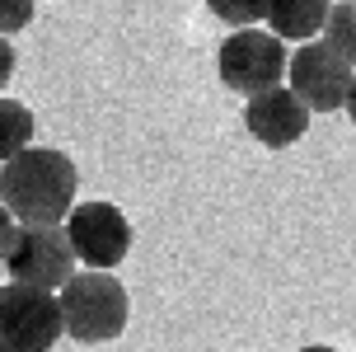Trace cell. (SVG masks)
<instances>
[{
  "mask_svg": "<svg viewBox=\"0 0 356 352\" xmlns=\"http://www.w3.org/2000/svg\"><path fill=\"white\" fill-rule=\"evenodd\" d=\"M80 193L75 160L56 146H29L24 155L0 164V197L19 226H66Z\"/></svg>",
  "mask_w": 356,
  "mask_h": 352,
  "instance_id": "6da1fadb",
  "label": "cell"
},
{
  "mask_svg": "<svg viewBox=\"0 0 356 352\" xmlns=\"http://www.w3.org/2000/svg\"><path fill=\"white\" fill-rule=\"evenodd\" d=\"M56 305H61V329L85 348L113 343L131 319V296L113 273H75L56 291Z\"/></svg>",
  "mask_w": 356,
  "mask_h": 352,
  "instance_id": "7a4b0ae2",
  "label": "cell"
},
{
  "mask_svg": "<svg viewBox=\"0 0 356 352\" xmlns=\"http://www.w3.org/2000/svg\"><path fill=\"white\" fill-rule=\"evenodd\" d=\"M61 334V305L52 291L24 282L0 286V352H52Z\"/></svg>",
  "mask_w": 356,
  "mask_h": 352,
  "instance_id": "3957f363",
  "label": "cell"
},
{
  "mask_svg": "<svg viewBox=\"0 0 356 352\" xmlns=\"http://www.w3.org/2000/svg\"><path fill=\"white\" fill-rule=\"evenodd\" d=\"M286 43L272 38L267 29H234L225 43H220V56H216V70L220 80L234 89V94H267V89L282 85L286 75Z\"/></svg>",
  "mask_w": 356,
  "mask_h": 352,
  "instance_id": "277c9868",
  "label": "cell"
},
{
  "mask_svg": "<svg viewBox=\"0 0 356 352\" xmlns=\"http://www.w3.org/2000/svg\"><path fill=\"white\" fill-rule=\"evenodd\" d=\"M61 230H66L75 263H85L89 273L118 268L127 259V249H131V221L113 202H75Z\"/></svg>",
  "mask_w": 356,
  "mask_h": 352,
  "instance_id": "5b68a950",
  "label": "cell"
},
{
  "mask_svg": "<svg viewBox=\"0 0 356 352\" xmlns=\"http://www.w3.org/2000/svg\"><path fill=\"white\" fill-rule=\"evenodd\" d=\"M5 273L10 282L38 286V291H61L75 277V254L66 245V230L61 226H19L15 245L5 254Z\"/></svg>",
  "mask_w": 356,
  "mask_h": 352,
  "instance_id": "8992f818",
  "label": "cell"
},
{
  "mask_svg": "<svg viewBox=\"0 0 356 352\" xmlns=\"http://www.w3.org/2000/svg\"><path fill=\"white\" fill-rule=\"evenodd\" d=\"M356 70L342 61L323 38L314 43H300L291 61H286V80H291V94L305 104V113H333V108L347 104V89H352Z\"/></svg>",
  "mask_w": 356,
  "mask_h": 352,
  "instance_id": "52a82bcc",
  "label": "cell"
},
{
  "mask_svg": "<svg viewBox=\"0 0 356 352\" xmlns=\"http://www.w3.org/2000/svg\"><path fill=\"white\" fill-rule=\"evenodd\" d=\"M244 127H249V137L267 151H286V146H296L305 137V127H309V113L305 104L291 94L286 85L267 89V94H253L249 108H244Z\"/></svg>",
  "mask_w": 356,
  "mask_h": 352,
  "instance_id": "ba28073f",
  "label": "cell"
},
{
  "mask_svg": "<svg viewBox=\"0 0 356 352\" xmlns=\"http://www.w3.org/2000/svg\"><path fill=\"white\" fill-rule=\"evenodd\" d=\"M333 0H267V33L282 43H314L328 24Z\"/></svg>",
  "mask_w": 356,
  "mask_h": 352,
  "instance_id": "9c48e42d",
  "label": "cell"
},
{
  "mask_svg": "<svg viewBox=\"0 0 356 352\" xmlns=\"http://www.w3.org/2000/svg\"><path fill=\"white\" fill-rule=\"evenodd\" d=\"M29 146H33V113L19 104V99H5L0 94V164L24 155Z\"/></svg>",
  "mask_w": 356,
  "mask_h": 352,
  "instance_id": "30bf717a",
  "label": "cell"
},
{
  "mask_svg": "<svg viewBox=\"0 0 356 352\" xmlns=\"http://www.w3.org/2000/svg\"><path fill=\"white\" fill-rule=\"evenodd\" d=\"M323 43L356 70V0H338L328 10V24H323Z\"/></svg>",
  "mask_w": 356,
  "mask_h": 352,
  "instance_id": "8fae6325",
  "label": "cell"
},
{
  "mask_svg": "<svg viewBox=\"0 0 356 352\" xmlns=\"http://www.w3.org/2000/svg\"><path fill=\"white\" fill-rule=\"evenodd\" d=\"M207 10L216 19H225L230 29H253L267 15V0H207Z\"/></svg>",
  "mask_w": 356,
  "mask_h": 352,
  "instance_id": "7c38bea8",
  "label": "cell"
},
{
  "mask_svg": "<svg viewBox=\"0 0 356 352\" xmlns=\"http://www.w3.org/2000/svg\"><path fill=\"white\" fill-rule=\"evenodd\" d=\"M33 0H0V38L19 33V29H29L33 24Z\"/></svg>",
  "mask_w": 356,
  "mask_h": 352,
  "instance_id": "4fadbf2b",
  "label": "cell"
},
{
  "mask_svg": "<svg viewBox=\"0 0 356 352\" xmlns=\"http://www.w3.org/2000/svg\"><path fill=\"white\" fill-rule=\"evenodd\" d=\"M15 235H19L15 216H10V211H5V202H0V263H5V254H10V245H15Z\"/></svg>",
  "mask_w": 356,
  "mask_h": 352,
  "instance_id": "5bb4252c",
  "label": "cell"
},
{
  "mask_svg": "<svg viewBox=\"0 0 356 352\" xmlns=\"http://www.w3.org/2000/svg\"><path fill=\"white\" fill-rule=\"evenodd\" d=\"M10 75H15V47L0 38V89L10 85Z\"/></svg>",
  "mask_w": 356,
  "mask_h": 352,
  "instance_id": "9a60e30c",
  "label": "cell"
},
{
  "mask_svg": "<svg viewBox=\"0 0 356 352\" xmlns=\"http://www.w3.org/2000/svg\"><path fill=\"white\" fill-rule=\"evenodd\" d=\"M347 118L356 123V75H352V89H347Z\"/></svg>",
  "mask_w": 356,
  "mask_h": 352,
  "instance_id": "2e32d148",
  "label": "cell"
},
{
  "mask_svg": "<svg viewBox=\"0 0 356 352\" xmlns=\"http://www.w3.org/2000/svg\"><path fill=\"white\" fill-rule=\"evenodd\" d=\"M296 352H338V348H323V343H309V348H296Z\"/></svg>",
  "mask_w": 356,
  "mask_h": 352,
  "instance_id": "e0dca14e",
  "label": "cell"
}]
</instances>
